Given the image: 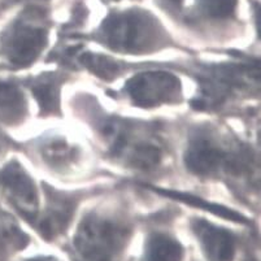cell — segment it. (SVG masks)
<instances>
[{"label": "cell", "instance_id": "1", "mask_svg": "<svg viewBox=\"0 0 261 261\" xmlns=\"http://www.w3.org/2000/svg\"><path fill=\"white\" fill-rule=\"evenodd\" d=\"M104 44L123 54H149L168 43V35L151 13L132 9L113 13L99 30Z\"/></svg>", "mask_w": 261, "mask_h": 261}, {"label": "cell", "instance_id": "2", "mask_svg": "<svg viewBox=\"0 0 261 261\" xmlns=\"http://www.w3.org/2000/svg\"><path fill=\"white\" fill-rule=\"evenodd\" d=\"M47 39L48 32L46 26L23 17L4 33L0 42V54L9 65L26 68L39 58Z\"/></svg>", "mask_w": 261, "mask_h": 261}, {"label": "cell", "instance_id": "3", "mask_svg": "<svg viewBox=\"0 0 261 261\" xmlns=\"http://www.w3.org/2000/svg\"><path fill=\"white\" fill-rule=\"evenodd\" d=\"M125 239L120 225L91 215L86 217L74 238L75 247L89 261H109Z\"/></svg>", "mask_w": 261, "mask_h": 261}, {"label": "cell", "instance_id": "4", "mask_svg": "<svg viewBox=\"0 0 261 261\" xmlns=\"http://www.w3.org/2000/svg\"><path fill=\"white\" fill-rule=\"evenodd\" d=\"M125 91L135 106L153 108L181 98V82L169 72H143L127 81Z\"/></svg>", "mask_w": 261, "mask_h": 261}, {"label": "cell", "instance_id": "5", "mask_svg": "<svg viewBox=\"0 0 261 261\" xmlns=\"http://www.w3.org/2000/svg\"><path fill=\"white\" fill-rule=\"evenodd\" d=\"M253 70L244 65H220L211 68L200 78V96L196 107L217 106L253 78Z\"/></svg>", "mask_w": 261, "mask_h": 261}, {"label": "cell", "instance_id": "6", "mask_svg": "<svg viewBox=\"0 0 261 261\" xmlns=\"http://www.w3.org/2000/svg\"><path fill=\"white\" fill-rule=\"evenodd\" d=\"M238 156L227 153L220 147L215 139L207 135H199L192 138L185 152L186 168L194 174L210 175L224 167L237 168L242 160Z\"/></svg>", "mask_w": 261, "mask_h": 261}, {"label": "cell", "instance_id": "7", "mask_svg": "<svg viewBox=\"0 0 261 261\" xmlns=\"http://www.w3.org/2000/svg\"><path fill=\"white\" fill-rule=\"evenodd\" d=\"M0 181L11 194L16 207L28 218L35 217L39 204L37 187L32 177L17 161H11L2 170Z\"/></svg>", "mask_w": 261, "mask_h": 261}, {"label": "cell", "instance_id": "8", "mask_svg": "<svg viewBox=\"0 0 261 261\" xmlns=\"http://www.w3.org/2000/svg\"><path fill=\"white\" fill-rule=\"evenodd\" d=\"M192 229L198 237L205 255L212 261H231L236 251L234 238L226 230L217 227L204 220L192 224Z\"/></svg>", "mask_w": 261, "mask_h": 261}, {"label": "cell", "instance_id": "9", "mask_svg": "<svg viewBox=\"0 0 261 261\" xmlns=\"http://www.w3.org/2000/svg\"><path fill=\"white\" fill-rule=\"evenodd\" d=\"M28 113L23 92L12 82H0V120L8 125L22 122Z\"/></svg>", "mask_w": 261, "mask_h": 261}, {"label": "cell", "instance_id": "10", "mask_svg": "<svg viewBox=\"0 0 261 261\" xmlns=\"http://www.w3.org/2000/svg\"><path fill=\"white\" fill-rule=\"evenodd\" d=\"M61 80L55 74H44L33 81L32 89L43 115H54L60 109Z\"/></svg>", "mask_w": 261, "mask_h": 261}, {"label": "cell", "instance_id": "11", "mask_svg": "<svg viewBox=\"0 0 261 261\" xmlns=\"http://www.w3.org/2000/svg\"><path fill=\"white\" fill-rule=\"evenodd\" d=\"M73 208H74L73 204L65 196L54 194L46 218L40 224L42 234L49 238V237L55 236L59 230L64 229V226L66 225V222L69 221L70 216H72Z\"/></svg>", "mask_w": 261, "mask_h": 261}, {"label": "cell", "instance_id": "12", "mask_svg": "<svg viewBox=\"0 0 261 261\" xmlns=\"http://www.w3.org/2000/svg\"><path fill=\"white\" fill-rule=\"evenodd\" d=\"M155 191H158L159 194L164 196H168V198L175 199V200L184 201V203L190 204V205H194L196 208H201V210H205L208 212L213 213V215H217L220 217L227 218V220H231V221L236 222H246L247 220L242 215H239L236 211H231L229 208L224 207V205H218V204L211 203V201H205L203 199H199L196 196L189 195V194H185V192L179 191H172V190H161V189H153Z\"/></svg>", "mask_w": 261, "mask_h": 261}, {"label": "cell", "instance_id": "13", "mask_svg": "<svg viewBox=\"0 0 261 261\" xmlns=\"http://www.w3.org/2000/svg\"><path fill=\"white\" fill-rule=\"evenodd\" d=\"M182 246L167 236H153L147 246L146 261H181Z\"/></svg>", "mask_w": 261, "mask_h": 261}, {"label": "cell", "instance_id": "14", "mask_svg": "<svg viewBox=\"0 0 261 261\" xmlns=\"http://www.w3.org/2000/svg\"><path fill=\"white\" fill-rule=\"evenodd\" d=\"M81 63L87 69L101 80H113L121 73V66L117 61L99 54H84L81 56Z\"/></svg>", "mask_w": 261, "mask_h": 261}, {"label": "cell", "instance_id": "15", "mask_svg": "<svg viewBox=\"0 0 261 261\" xmlns=\"http://www.w3.org/2000/svg\"><path fill=\"white\" fill-rule=\"evenodd\" d=\"M238 0H198L201 11L212 18H227L234 13Z\"/></svg>", "mask_w": 261, "mask_h": 261}, {"label": "cell", "instance_id": "16", "mask_svg": "<svg viewBox=\"0 0 261 261\" xmlns=\"http://www.w3.org/2000/svg\"><path fill=\"white\" fill-rule=\"evenodd\" d=\"M43 156L47 159V161H52L55 167H59L60 164L65 165L68 161L72 160L74 152L66 142L52 141L44 147Z\"/></svg>", "mask_w": 261, "mask_h": 261}, {"label": "cell", "instance_id": "17", "mask_svg": "<svg viewBox=\"0 0 261 261\" xmlns=\"http://www.w3.org/2000/svg\"><path fill=\"white\" fill-rule=\"evenodd\" d=\"M28 261H56V260L51 257H38V258H32V260H28Z\"/></svg>", "mask_w": 261, "mask_h": 261}, {"label": "cell", "instance_id": "18", "mask_svg": "<svg viewBox=\"0 0 261 261\" xmlns=\"http://www.w3.org/2000/svg\"><path fill=\"white\" fill-rule=\"evenodd\" d=\"M168 2H170V3L175 4V6H179V4L182 3V0H168Z\"/></svg>", "mask_w": 261, "mask_h": 261}]
</instances>
